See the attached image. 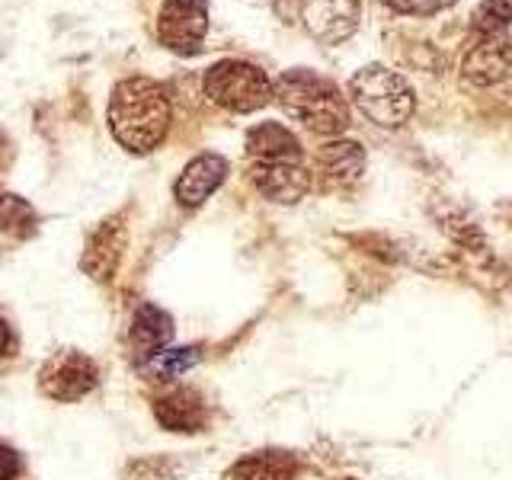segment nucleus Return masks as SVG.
Here are the masks:
<instances>
[{
  "label": "nucleus",
  "instance_id": "obj_1",
  "mask_svg": "<svg viewBox=\"0 0 512 480\" xmlns=\"http://www.w3.org/2000/svg\"><path fill=\"white\" fill-rule=\"evenodd\" d=\"M106 119L125 151L132 154H148L160 148V141L170 132V100L167 90L151 77H125L116 84L109 96Z\"/></svg>",
  "mask_w": 512,
  "mask_h": 480
},
{
  "label": "nucleus",
  "instance_id": "obj_2",
  "mask_svg": "<svg viewBox=\"0 0 512 480\" xmlns=\"http://www.w3.org/2000/svg\"><path fill=\"white\" fill-rule=\"evenodd\" d=\"M272 100L314 135L333 138L349 128V100L343 90L311 68L282 71L272 84Z\"/></svg>",
  "mask_w": 512,
  "mask_h": 480
},
{
  "label": "nucleus",
  "instance_id": "obj_3",
  "mask_svg": "<svg viewBox=\"0 0 512 480\" xmlns=\"http://www.w3.org/2000/svg\"><path fill=\"white\" fill-rule=\"evenodd\" d=\"M349 100L368 122L381 128H400L416 109V93L407 77L384 68V64H365L349 80Z\"/></svg>",
  "mask_w": 512,
  "mask_h": 480
},
{
  "label": "nucleus",
  "instance_id": "obj_4",
  "mask_svg": "<svg viewBox=\"0 0 512 480\" xmlns=\"http://www.w3.org/2000/svg\"><path fill=\"white\" fill-rule=\"evenodd\" d=\"M205 96L221 109L247 116L272 103V80L250 61L224 58L205 71Z\"/></svg>",
  "mask_w": 512,
  "mask_h": 480
},
{
  "label": "nucleus",
  "instance_id": "obj_5",
  "mask_svg": "<svg viewBox=\"0 0 512 480\" xmlns=\"http://www.w3.org/2000/svg\"><path fill=\"white\" fill-rule=\"evenodd\" d=\"M208 36V0H160L157 39L173 55H199Z\"/></svg>",
  "mask_w": 512,
  "mask_h": 480
},
{
  "label": "nucleus",
  "instance_id": "obj_6",
  "mask_svg": "<svg viewBox=\"0 0 512 480\" xmlns=\"http://www.w3.org/2000/svg\"><path fill=\"white\" fill-rule=\"evenodd\" d=\"M250 180L269 202L295 205L308 196L311 170L304 164V154L266 157V160H250Z\"/></svg>",
  "mask_w": 512,
  "mask_h": 480
},
{
  "label": "nucleus",
  "instance_id": "obj_7",
  "mask_svg": "<svg viewBox=\"0 0 512 480\" xmlns=\"http://www.w3.org/2000/svg\"><path fill=\"white\" fill-rule=\"evenodd\" d=\"M96 365L90 356L84 352H74V349H64V352H55L52 359L42 365L39 372V388L45 397L52 400H80L87 397L93 388H96Z\"/></svg>",
  "mask_w": 512,
  "mask_h": 480
},
{
  "label": "nucleus",
  "instance_id": "obj_8",
  "mask_svg": "<svg viewBox=\"0 0 512 480\" xmlns=\"http://www.w3.org/2000/svg\"><path fill=\"white\" fill-rule=\"evenodd\" d=\"M301 23L320 45H340L356 36L362 0H301Z\"/></svg>",
  "mask_w": 512,
  "mask_h": 480
},
{
  "label": "nucleus",
  "instance_id": "obj_9",
  "mask_svg": "<svg viewBox=\"0 0 512 480\" xmlns=\"http://www.w3.org/2000/svg\"><path fill=\"white\" fill-rule=\"evenodd\" d=\"M224 180H228V160L221 154H199L180 173V180L173 186V196L183 208H199Z\"/></svg>",
  "mask_w": 512,
  "mask_h": 480
},
{
  "label": "nucleus",
  "instance_id": "obj_10",
  "mask_svg": "<svg viewBox=\"0 0 512 480\" xmlns=\"http://www.w3.org/2000/svg\"><path fill=\"white\" fill-rule=\"evenodd\" d=\"M154 416H157V423L170 432H202L208 423L205 400L192 388H173L170 394L157 397Z\"/></svg>",
  "mask_w": 512,
  "mask_h": 480
},
{
  "label": "nucleus",
  "instance_id": "obj_11",
  "mask_svg": "<svg viewBox=\"0 0 512 480\" xmlns=\"http://www.w3.org/2000/svg\"><path fill=\"white\" fill-rule=\"evenodd\" d=\"M461 74L474 87H493V84H500V80L512 77V61L506 58L503 32L500 36H484V42L471 48L468 58L461 64Z\"/></svg>",
  "mask_w": 512,
  "mask_h": 480
},
{
  "label": "nucleus",
  "instance_id": "obj_12",
  "mask_svg": "<svg viewBox=\"0 0 512 480\" xmlns=\"http://www.w3.org/2000/svg\"><path fill=\"white\" fill-rule=\"evenodd\" d=\"M173 340V320L167 311H160L157 304H141L132 317V356L138 365H144L160 349H167Z\"/></svg>",
  "mask_w": 512,
  "mask_h": 480
},
{
  "label": "nucleus",
  "instance_id": "obj_13",
  "mask_svg": "<svg viewBox=\"0 0 512 480\" xmlns=\"http://www.w3.org/2000/svg\"><path fill=\"white\" fill-rule=\"evenodd\" d=\"M317 164L330 186H352L365 173V148L359 141H330L320 148Z\"/></svg>",
  "mask_w": 512,
  "mask_h": 480
},
{
  "label": "nucleus",
  "instance_id": "obj_14",
  "mask_svg": "<svg viewBox=\"0 0 512 480\" xmlns=\"http://www.w3.org/2000/svg\"><path fill=\"white\" fill-rule=\"evenodd\" d=\"M122 247H125V228L119 221H106V224H100V231L90 237L80 266H84L96 282L112 279V272L119 266Z\"/></svg>",
  "mask_w": 512,
  "mask_h": 480
},
{
  "label": "nucleus",
  "instance_id": "obj_15",
  "mask_svg": "<svg viewBox=\"0 0 512 480\" xmlns=\"http://www.w3.org/2000/svg\"><path fill=\"white\" fill-rule=\"evenodd\" d=\"M298 474V458L288 452H253L234 461L224 480H292Z\"/></svg>",
  "mask_w": 512,
  "mask_h": 480
},
{
  "label": "nucleus",
  "instance_id": "obj_16",
  "mask_svg": "<svg viewBox=\"0 0 512 480\" xmlns=\"http://www.w3.org/2000/svg\"><path fill=\"white\" fill-rule=\"evenodd\" d=\"M285 154H304L301 141L279 122H260L247 132V160L263 157H285Z\"/></svg>",
  "mask_w": 512,
  "mask_h": 480
},
{
  "label": "nucleus",
  "instance_id": "obj_17",
  "mask_svg": "<svg viewBox=\"0 0 512 480\" xmlns=\"http://www.w3.org/2000/svg\"><path fill=\"white\" fill-rule=\"evenodd\" d=\"M199 362V349L186 346V349H160L157 356H151L148 362L141 365V372L154 378V381H173L186 375L192 365Z\"/></svg>",
  "mask_w": 512,
  "mask_h": 480
},
{
  "label": "nucleus",
  "instance_id": "obj_18",
  "mask_svg": "<svg viewBox=\"0 0 512 480\" xmlns=\"http://www.w3.org/2000/svg\"><path fill=\"white\" fill-rule=\"evenodd\" d=\"M512 23V0H484L474 13V26L484 36H500Z\"/></svg>",
  "mask_w": 512,
  "mask_h": 480
},
{
  "label": "nucleus",
  "instance_id": "obj_19",
  "mask_svg": "<svg viewBox=\"0 0 512 480\" xmlns=\"http://www.w3.org/2000/svg\"><path fill=\"white\" fill-rule=\"evenodd\" d=\"M0 228L26 237V234L36 231V215H32V208L23 199L4 196V202H0Z\"/></svg>",
  "mask_w": 512,
  "mask_h": 480
},
{
  "label": "nucleus",
  "instance_id": "obj_20",
  "mask_svg": "<svg viewBox=\"0 0 512 480\" xmlns=\"http://www.w3.org/2000/svg\"><path fill=\"white\" fill-rule=\"evenodd\" d=\"M384 4L397 13H407V16H432L445 7H452L455 0H384Z\"/></svg>",
  "mask_w": 512,
  "mask_h": 480
},
{
  "label": "nucleus",
  "instance_id": "obj_21",
  "mask_svg": "<svg viewBox=\"0 0 512 480\" xmlns=\"http://www.w3.org/2000/svg\"><path fill=\"white\" fill-rule=\"evenodd\" d=\"M20 471H23L20 455H16L13 448L0 445V480H16V477H20Z\"/></svg>",
  "mask_w": 512,
  "mask_h": 480
},
{
  "label": "nucleus",
  "instance_id": "obj_22",
  "mask_svg": "<svg viewBox=\"0 0 512 480\" xmlns=\"http://www.w3.org/2000/svg\"><path fill=\"white\" fill-rule=\"evenodd\" d=\"M7 349H10V327L0 320V359L7 356Z\"/></svg>",
  "mask_w": 512,
  "mask_h": 480
},
{
  "label": "nucleus",
  "instance_id": "obj_23",
  "mask_svg": "<svg viewBox=\"0 0 512 480\" xmlns=\"http://www.w3.org/2000/svg\"><path fill=\"white\" fill-rule=\"evenodd\" d=\"M503 48H506V58L512 61V32H509V36L503 32Z\"/></svg>",
  "mask_w": 512,
  "mask_h": 480
},
{
  "label": "nucleus",
  "instance_id": "obj_24",
  "mask_svg": "<svg viewBox=\"0 0 512 480\" xmlns=\"http://www.w3.org/2000/svg\"><path fill=\"white\" fill-rule=\"evenodd\" d=\"M0 202H4V196H0Z\"/></svg>",
  "mask_w": 512,
  "mask_h": 480
}]
</instances>
